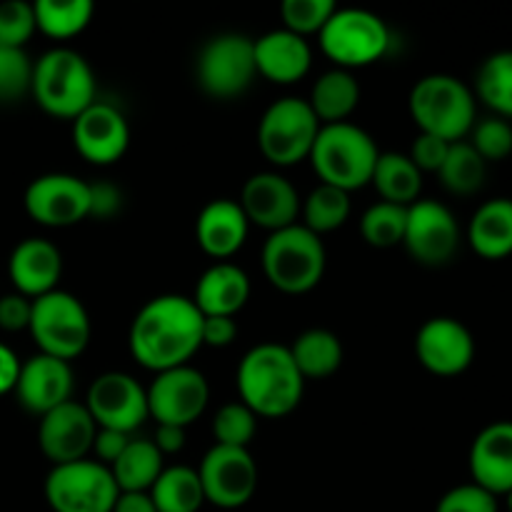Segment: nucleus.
I'll return each instance as SVG.
<instances>
[{"mask_svg": "<svg viewBox=\"0 0 512 512\" xmlns=\"http://www.w3.org/2000/svg\"><path fill=\"white\" fill-rule=\"evenodd\" d=\"M128 343L133 358L155 373L188 365L203 348V313L193 298L158 295L138 310Z\"/></svg>", "mask_w": 512, "mask_h": 512, "instance_id": "obj_1", "label": "nucleus"}, {"mask_svg": "<svg viewBox=\"0 0 512 512\" xmlns=\"http://www.w3.org/2000/svg\"><path fill=\"white\" fill-rule=\"evenodd\" d=\"M303 390L305 378L285 345H255L240 360V403L248 405L258 418H283L293 413L303 398Z\"/></svg>", "mask_w": 512, "mask_h": 512, "instance_id": "obj_2", "label": "nucleus"}, {"mask_svg": "<svg viewBox=\"0 0 512 512\" xmlns=\"http://www.w3.org/2000/svg\"><path fill=\"white\" fill-rule=\"evenodd\" d=\"M380 150L373 135L353 123L323 125L310 150V163L325 185L353 193L373 180Z\"/></svg>", "mask_w": 512, "mask_h": 512, "instance_id": "obj_3", "label": "nucleus"}, {"mask_svg": "<svg viewBox=\"0 0 512 512\" xmlns=\"http://www.w3.org/2000/svg\"><path fill=\"white\" fill-rule=\"evenodd\" d=\"M30 93L48 115L75 120L95 103L93 68L75 50L53 48L33 63Z\"/></svg>", "mask_w": 512, "mask_h": 512, "instance_id": "obj_4", "label": "nucleus"}, {"mask_svg": "<svg viewBox=\"0 0 512 512\" xmlns=\"http://www.w3.org/2000/svg\"><path fill=\"white\" fill-rule=\"evenodd\" d=\"M410 115L420 133L460 143L475 125V93L455 75H425L410 90Z\"/></svg>", "mask_w": 512, "mask_h": 512, "instance_id": "obj_5", "label": "nucleus"}, {"mask_svg": "<svg viewBox=\"0 0 512 512\" xmlns=\"http://www.w3.org/2000/svg\"><path fill=\"white\" fill-rule=\"evenodd\" d=\"M325 245L305 225L270 233L263 245V270L270 285L288 295H303L323 280Z\"/></svg>", "mask_w": 512, "mask_h": 512, "instance_id": "obj_6", "label": "nucleus"}, {"mask_svg": "<svg viewBox=\"0 0 512 512\" xmlns=\"http://www.w3.org/2000/svg\"><path fill=\"white\" fill-rule=\"evenodd\" d=\"M318 35L323 53L343 70L365 68L390 48L385 20L363 8H335Z\"/></svg>", "mask_w": 512, "mask_h": 512, "instance_id": "obj_7", "label": "nucleus"}, {"mask_svg": "<svg viewBox=\"0 0 512 512\" xmlns=\"http://www.w3.org/2000/svg\"><path fill=\"white\" fill-rule=\"evenodd\" d=\"M30 335L40 353L70 363L90 343V318L85 305L65 290H53L33 300Z\"/></svg>", "mask_w": 512, "mask_h": 512, "instance_id": "obj_8", "label": "nucleus"}, {"mask_svg": "<svg viewBox=\"0 0 512 512\" xmlns=\"http://www.w3.org/2000/svg\"><path fill=\"white\" fill-rule=\"evenodd\" d=\"M320 123L313 108L303 98H280L263 113L258 125L260 153L275 165V168H290L300 160L310 158L315 138H318Z\"/></svg>", "mask_w": 512, "mask_h": 512, "instance_id": "obj_9", "label": "nucleus"}, {"mask_svg": "<svg viewBox=\"0 0 512 512\" xmlns=\"http://www.w3.org/2000/svg\"><path fill=\"white\" fill-rule=\"evenodd\" d=\"M118 495L113 473L98 460L53 465L45 478V500L53 512H113Z\"/></svg>", "mask_w": 512, "mask_h": 512, "instance_id": "obj_10", "label": "nucleus"}, {"mask_svg": "<svg viewBox=\"0 0 512 512\" xmlns=\"http://www.w3.org/2000/svg\"><path fill=\"white\" fill-rule=\"evenodd\" d=\"M255 70V45L248 35H215L198 58V80L213 98H238L250 88Z\"/></svg>", "mask_w": 512, "mask_h": 512, "instance_id": "obj_11", "label": "nucleus"}, {"mask_svg": "<svg viewBox=\"0 0 512 512\" xmlns=\"http://www.w3.org/2000/svg\"><path fill=\"white\" fill-rule=\"evenodd\" d=\"M200 485H203L205 503L215 508L235 510L243 508L258 488V465L248 448H225L213 445L205 453L198 468Z\"/></svg>", "mask_w": 512, "mask_h": 512, "instance_id": "obj_12", "label": "nucleus"}, {"mask_svg": "<svg viewBox=\"0 0 512 512\" xmlns=\"http://www.w3.org/2000/svg\"><path fill=\"white\" fill-rule=\"evenodd\" d=\"M403 245L420 265L438 268L450 263L460 245V225L453 210L438 200H415L408 205Z\"/></svg>", "mask_w": 512, "mask_h": 512, "instance_id": "obj_13", "label": "nucleus"}, {"mask_svg": "<svg viewBox=\"0 0 512 512\" xmlns=\"http://www.w3.org/2000/svg\"><path fill=\"white\" fill-rule=\"evenodd\" d=\"M90 418L103 430L135 433L150 418L148 390L128 373H103L93 380L85 398Z\"/></svg>", "mask_w": 512, "mask_h": 512, "instance_id": "obj_14", "label": "nucleus"}, {"mask_svg": "<svg viewBox=\"0 0 512 512\" xmlns=\"http://www.w3.org/2000/svg\"><path fill=\"white\" fill-rule=\"evenodd\" d=\"M23 205L45 228H70L90 215V183L68 173L40 175L25 188Z\"/></svg>", "mask_w": 512, "mask_h": 512, "instance_id": "obj_15", "label": "nucleus"}, {"mask_svg": "<svg viewBox=\"0 0 512 512\" xmlns=\"http://www.w3.org/2000/svg\"><path fill=\"white\" fill-rule=\"evenodd\" d=\"M208 400V380L200 370L190 368V365L163 370V373L155 375L153 385L148 388L150 418L158 420V425L188 428L205 413Z\"/></svg>", "mask_w": 512, "mask_h": 512, "instance_id": "obj_16", "label": "nucleus"}, {"mask_svg": "<svg viewBox=\"0 0 512 512\" xmlns=\"http://www.w3.org/2000/svg\"><path fill=\"white\" fill-rule=\"evenodd\" d=\"M415 353L425 370L440 378H455L473 365L475 340L460 320L438 315L418 330Z\"/></svg>", "mask_w": 512, "mask_h": 512, "instance_id": "obj_17", "label": "nucleus"}, {"mask_svg": "<svg viewBox=\"0 0 512 512\" xmlns=\"http://www.w3.org/2000/svg\"><path fill=\"white\" fill-rule=\"evenodd\" d=\"M95 433H98V425L90 418L88 408L68 400L40 418L38 445L53 465L75 463V460L88 458Z\"/></svg>", "mask_w": 512, "mask_h": 512, "instance_id": "obj_18", "label": "nucleus"}, {"mask_svg": "<svg viewBox=\"0 0 512 512\" xmlns=\"http://www.w3.org/2000/svg\"><path fill=\"white\" fill-rule=\"evenodd\" d=\"M73 143L88 163H118L130 143L128 120L115 105L95 100L73 120Z\"/></svg>", "mask_w": 512, "mask_h": 512, "instance_id": "obj_19", "label": "nucleus"}, {"mask_svg": "<svg viewBox=\"0 0 512 512\" xmlns=\"http://www.w3.org/2000/svg\"><path fill=\"white\" fill-rule=\"evenodd\" d=\"M300 195L295 185L280 173H255L248 178L240 193V208H243L248 223L278 233V230L295 225L300 215Z\"/></svg>", "mask_w": 512, "mask_h": 512, "instance_id": "obj_20", "label": "nucleus"}, {"mask_svg": "<svg viewBox=\"0 0 512 512\" xmlns=\"http://www.w3.org/2000/svg\"><path fill=\"white\" fill-rule=\"evenodd\" d=\"M13 393L18 395V403L28 413L43 418L45 413L70 400L73 368L65 360L50 358V355H33L30 360L20 363V375Z\"/></svg>", "mask_w": 512, "mask_h": 512, "instance_id": "obj_21", "label": "nucleus"}, {"mask_svg": "<svg viewBox=\"0 0 512 512\" xmlns=\"http://www.w3.org/2000/svg\"><path fill=\"white\" fill-rule=\"evenodd\" d=\"M473 483L495 498L512 490V420L490 423L475 435L470 448Z\"/></svg>", "mask_w": 512, "mask_h": 512, "instance_id": "obj_22", "label": "nucleus"}, {"mask_svg": "<svg viewBox=\"0 0 512 512\" xmlns=\"http://www.w3.org/2000/svg\"><path fill=\"white\" fill-rule=\"evenodd\" d=\"M60 273H63V258L50 240H20L10 253V283H13L15 293L25 295L28 300L43 298V295L58 290Z\"/></svg>", "mask_w": 512, "mask_h": 512, "instance_id": "obj_23", "label": "nucleus"}, {"mask_svg": "<svg viewBox=\"0 0 512 512\" xmlns=\"http://www.w3.org/2000/svg\"><path fill=\"white\" fill-rule=\"evenodd\" d=\"M255 45V70L258 75L268 78L270 83L290 85L305 78L313 63V50L308 40L290 30H270L253 40Z\"/></svg>", "mask_w": 512, "mask_h": 512, "instance_id": "obj_24", "label": "nucleus"}, {"mask_svg": "<svg viewBox=\"0 0 512 512\" xmlns=\"http://www.w3.org/2000/svg\"><path fill=\"white\" fill-rule=\"evenodd\" d=\"M248 228L250 223L240 203L220 198L200 210L198 220H195V238H198L203 253L215 260H225L243 248Z\"/></svg>", "mask_w": 512, "mask_h": 512, "instance_id": "obj_25", "label": "nucleus"}, {"mask_svg": "<svg viewBox=\"0 0 512 512\" xmlns=\"http://www.w3.org/2000/svg\"><path fill=\"white\" fill-rule=\"evenodd\" d=\"M248 298L250 278L245 270L233 263H215L200 275L193 303L203 313V318H213V315L235 318Z\"/></svg>", "mask_w": 512, "mask_h": 512, "instance_id": "obj_26", "label": "nucleus"}, {"mask_svg": "<svg viewBox=\"0 0 512 512\" xmlns=\"http://www.w3.org/2000/svg\"><path fill=\"white\" fill-rule=\"evenodd\" d=\"M468 243L485 260L512 255V198L485 200L475 210L468 225Z\"/></svg>", "mask_w": 512, "mask_h": 512, "instance_id": "obj_27", "label": "nucleus"}, {"mask_svg": "<svg viewBox=\"0 0 512 512\" xmlns=\"http://www.w3.org/2000/svg\"><path fill=\"white\" fill-rule=\"evenodd\" d=\"M310 108L323 125L348 123L360 103V85L350 70L335 68L320 75L310 93Z\"/></svg>", "mask_w": 512, "mask_h": 512, "instance_id": "obj_28", "label": "nucleus"}, {"mask_svg": "<svg viewBox=\"0 0 512 512\" xmlns=\"http://www.w3.org/2000/svg\"><path fill=\"white\" fill-rule=\"evenodd\" d=\"M163 455L153 440L133 438L118 460L110 465L120 493H150L155 480L163 473Z\"/></svg>", "mask_w": 512, "mask_h": 512, "instance_id": "obj_29", "label": "nucleus"}, {"mask_svg": "<svg viewBox=\"0 0 512 512\" xmlns=\"http://www.w3.org/2000/svg\"><path fill=\"white\" fill-rule=\"evenodd\" d=\"M290 355L305 380H323L330 378L343 363V345L338 335L330 330L313 328L295 338V343L290 345Z\"/></svg>", "mask_w": 512, "mask_h": 512, "instance_id": "obj_30", "label": "nucleus"}, {"mask_svg": "<svg viewBox=\"0 0 512 512\" xmlns=\"http://www.w3.org/2000/svg\"><path fill=\"white\" fill-rule=\"evenodd\" d=\"M370 183L378 188L380 198L393 205H413L423 188V173L415 168L413 160L403 153H380L375 163L373 180Z\"/></svg>", "mask_w": 512, "mask_h": 512, "instance_id": "obj_31", "label": "nucleus"}, {"mask_svg": "<svg viewBox=\"0 0 512 512\" xmlns=\"http://www.w3.org/2000/svg\"><path fill=\"white\" fill-rule=\"evenodd\" d=\"M150 498L158 512H198L205 503L198 470L185 465L165 468L150 488Z\"/></svg>", "mask_w": 512, "mask_h": 512, "instance_id": "obj_32", "label": "nucleus"}, {"mask_svg": "<svg viewBox=\"0 0 512 512\" xmlns=\"http://www.w3.org/2000/svg\"><path fill=\"white\" fill-rule=\"evenodd\" d=\"M475 95L498 118H512V50H500L483 60L475 75Z\"/></svg>", "mask_w": 512, "mask_h": 512, "instance_id": "obj_33", "label": "nucleus"}, {"mask_svg": "<svg viewBox=\"0 0 512 512\" xmlns=\"http://www.w3.org/2000/svg\"><path fill=\"white\" fill-rule=\"evenodd\" d=\"M33 10L35 28L55 40L83 33L85 25L93 18L90 0H38V3H33Z\"/></svg>", "mask_w": 512, "mask_h": 512, "instance_id": "obj_34", "label": "nucleus"}, {"mask_svg": "<svg viewBox=\"0 0 512 512\" xmlns=\"http://www.w3.org/2000/svg\"><path fill=\"white\" fill-rule=\"evenodd\" d=\"M440 183L453 195H475L485 185L488 163L475 153V148L465 140L453 143L448 150L443 168L438 170Z\"/></svg>", "mask_w": 512, "mask_h": 512, "instance_id": "obj_35", "label": "nucleus"}, {"mask_svg": "<svg viewBox=\"0 0 512 512\" xmlns=\"http://www.w3.org/2000/svg\"><path fill=\"white\" fill-rule=\"evenodd\" d=\"M300 213L305 218V228L315 235L330 233V230L343 228L350 218V193L333 188V185L320 183L313 193L300 205Z\"/></svg>", "mask_w": 512, "mask_h": 512, "instance_id": "obj_36", "label": "nucleus"}, {"mask_svg": "<svg viewBox=\"0 0 512 512\" xmlns=\"http://www.w3.org/2000/svg\"><path fill=\"white\" fill-rule=\"evenodd\" d=\"M405 218H408V208L380 200L370 205L360 218V233L365 243L373 248H395V245H403Z\"/></svg>", "mask_w": 512, "mask_h": 512, "instance_id": "obj_37", "label": "nucleus"}, {"mask_svg": "<svg viewBox=\"0 0 512 512\" xmlns=\"http://www.w3.org/2000/svg\"><path fill=\"white\" fill-rule=\"evenodd\" d=\"M258 430V415L243 403H228L218 410L213 420V435L225 448H248Z\"/></svg>", "mask_w": 512, "mask_h": 512, "instance_id": "obj_38", "label": "nucleus"}, {"mask_svg": "<svg viewBox=\"0 0 512 512\" xmlns=\"http://www.w3.org/2000/svg\"><path fill=\"white\" fill-rule=\"evenodd\" d=\"M470 145L485 163H498L512 153V125L505 118L490 115L470 130Z\"/></svg>", "mask_w": 512, "mask_h": 512, "instance_id": "obj_39", "label": "nucleus"}, {"mask_svg": "<svg viewBox=\"0 0 512 512\" xmlns=\"http://www.w3.org/2000/svg\"><path fill=\"white\" fill-rule=\"evenodd\" d=\"M33 63L23 48H0V103H15L30 93Z\"/></svg>", "mask_w": 512, "mask_h": 512, "instance_id": "obj_40", "label": "nucleus"}, {"mask_svg": "<svg viewBox=\"0 0 512 512\" xmlns=\"http://www.w3.org/2000/svg\"><path fill=\"white\" fill-rule=\"evenodd\" d=\"M280 13H283L285 30L305 38L325 28L330 15L335 13V3L333 0H285Z\"/></svg>", "mask_w": 512, "mask_h": 512, "instance_id": "obj_41", "label": "nucleus"}, {"mask_svg": "<svg viewBox=\"0 0 512 512\" xmlns=\"http://www.w3.org/2000/svg\"><path fill=\"white\" fill-rule=\"evenodd\" d=\"M33 3L8 0L0 3V48H23L35 33Z\"/></svg>", "mask_w": 512, "mask_h": 512, "instance_id": "obj_42", "label": "nucleus"}, {"mask_svg": "<svg viewBox=\"0 0 512 512\" xmlns=\"http://www.w3.org/2000/svg\"><path fill=\"white\" fill-rule=\"evenodd\" d=\"M435 512H498V498L475 483L458 485L440 498Z\"/></svg>", "mask_w": 512, "mask_h": 512, "instance_id": "obj_43", "label": "nucleus"}, {"mask_svg": "<svg viewBox=\"0 0 512 512\" xmlns=\"http://www.w3.org/2000/svg\"><path fill=\"white\" fill-rule=\"evenodd\" d=\"M448 140L443 138H435V135H428V133H420L418 138H415L413 148H410V155L408 158L413 160L415 168L420 170V173H438L440 168H443L445 158H448V150H450Z\"/></svg>", "mask_w": 512, "mask_h": 512, "instance_id": "obj_44", "label": "nucleus"}, {"mask_svg": "<svg viewBox=\"0 0 512 512\" xmlns=\"http://www.w3.org/2000/svg\"><path fill=\"white\" fill-rule=\"evenodd\" d=\"M30 313H33V300L20 293H8L0 298V328L8 333L28 330Z\"/></svg>", "mask_w": 512, "mask_h": 512, "instance_id": "obj_45", "label": "nucleus"}, {"mask_svg": "<svg viewBox=\"0 0 512 512\" xmlns=\"http://www.w3.org/2000/svg\"><path fill=\"white\" fill-rule=\"evenodd\" d=\"M120 205H123V195H120L118 185L113 183H95L90 185V215L100 220H108L118 215Z\"/></svg>", "mask_w": 512, "mask_h": 512, "instance_id": "obj_46", "label": "nucleus"}, {"mask_svg": "<svg viewBox=\"0 0 512 512\" xmlns=\"http://www.w3.org/2000/svg\"><path fill=\"white\" fill-rule=\"evenodd\" d=\"M130 440H133L130 435L118 433V430L98 428V433H95V443H93L95 455H98V463L108 465L110 468V465L123 455V450L128 448Z\"/></svg>", "mask_w": 512, "mask_h": 512, "instance_id": "obj_47", "label": "nucleus"}, {"mask_svg": "<svg viewBox=\"0 0 512 512\" xmlns=\"http://www.w3.org/2000/svg\"><path fill=\"white\" fill-rule=\"evenodd\" d=\"M238 335V325L235 318H223V315H213V318H203V345L210 348H228Z\"/></svg>", "mask_w": 512, "mask_h": 512, "instance_id": "obj_48", "label": "nucleus"}, {"mask_svg": "<svg viewBox=\"0 0 512 512\" xmlns=\"http://www.w3.org/2000/svg\"><path fill=\"white\" fill-rule=\"evenodd\" d=\"M20 375V358L8 348V345L0 343V395L13 393L15 383H18Z\"/></svg>", "mask_w": 512, "mask_h": 512, "instance_id": "obj_49", "label": "nucleus"}, {"mask_svg": "<svg viewBox=\"0 0 512 512\" xmlns=\"http://www.w3.org/2000/svg\"><path fill=\"white\" fill-rule=\"evenodd\" d=\"M153 445L160 450V455L180 453L185 445V428H178V425H158Z\"/></svg>", "mask_w": 512, "mask_h": 512, "instance_id": "obj_50", "label": "nucleus"}, {"mask_svg": "<svg viewBox=\"0 0 512 512\" xmlns=\"http://www.w3.org/2000/svg\"><path fill=\"white\" fill-rule=\"evenodd\" d=\"M113 512H158L150 493H120Z\"/></svg>", "mask_w": 512, "mask_h": 512, "instance_id": "obj_51", "label": "nucleus"}, {"mask_svg": "<svg viewBox=\"0 0 512 512\" xmlns=\"http://www.w3.org/2000/svg\"><path fill=\"white\" fill-rule=\"evenodd\" d=\"M505 503H508V512H512V490L508 495H505Z\"/></svg>", "mask_w": 512, "mask_h": 512, "instance_id": "obj_52", "label": "nucleus"}]
</instances>
